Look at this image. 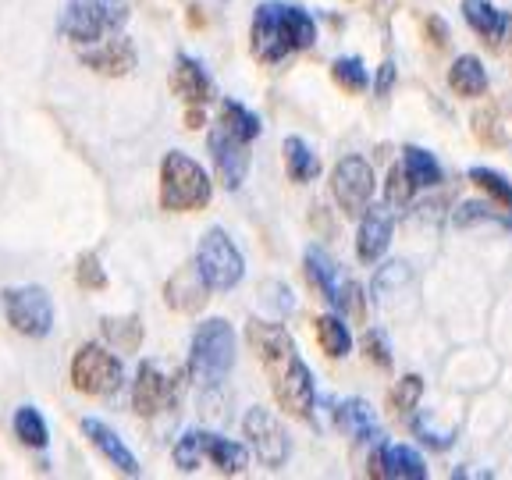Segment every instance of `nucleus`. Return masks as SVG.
Segmentation results:
<instances>
[{"label": "nucleus", "mask_w": 512, "mask_h": 480, "mask_svg": "<svg viewBox=\"0 0 512 480\" xmlns=\"http://www.w3.org/2000/svg\"><path fill=\"white\" fill-rule=\"evenodd\" d=\"M246 338L253 345L256 360L264 363L267 377H271L274 399L288 416H313L317 406V392H313V374L306 360L296 352V342L281 324L274 320H249Z\"/></svg>", "instance_id": "nucleus-1"}, {"label": "nucleus", "mask_w": 512, "mask_h": 480, "mask_svg": "<svg viewBox=\"0 0 512 480\" xmlns=\"http://www.w3.org/2000/svg\"><path fill=\"white\" fill-rule=\"evenodd\" d=\"M313 40H317V22L310 18V11L288 8L278 0H267V4L256 8L253 32H249L256 61L278 64L288 54H296V50H310Z\"/></svg>", "instance_id": "nucleus-2"}, {"label": "nucleus", "mask_w": 512, "mask_h": 480, "mask_svg": "<svg viewBox=\"0 0 512 480\" xmlns=\"http://www.w3.org/2000/svg\"><path fill=\"white\" fill-rule=\"evenodd\" d=\"M235 328L224 317L203 320L192 335L189 352V377L200 388H217L235 367Z\"/></svg>", "instance_id": "nucleus-3"}, {"label": "nucleus", "mask_w": 512, "mask_h": 480, "mask_svg": "<svg viewBox=\"0 0 512 480\" xmlns=\"http://www.w3.org/2000/svg\"><path fill=\"white\" fill-rule=\"evenodd\" d=\"M210 175L185 153L171 150L160 164V207L171 210V214H182V210H203L210 203Z\"/></svg>", "instance_id": "nucleus-4"}, {"label": "nucleus", "mask_w": 512, "mask_h": 480, "mask_svg": "<svg viewBox=\"0 0 512 480\" xmlns=\"http://www.w3.org/2000/svg\"><path fill=\"white\" fill-rule=\"evenodd\" d=\"M125 22V0H68L61 15V32L75 43H100L104 32H118Z\"/></svg>", "instance_id": "nucleus-5"}, {"label": "nucleus", "mask_w": 512, "mask_h": 480, "mask_svg": "<svg viewBox=\"0 0 512 480\" xmlns=\"http://www.w3.org/2000/svg\"><path fill=\"white\" fill-rule=\"evenodd\" d=\"M196 267H200V274L214 292H232L242 281V274H246V260H242V253L235 249V242L228 239L224 228H210L200 239Z\"/></svg>", "instance_id": "nucleus-6"}, {"label": "nucleus", "mask_w": 512, "mask_h": 480, "mask_svg": "<svg viewBox=\"0 0 512 480\" xmlns=\"http://www.w3.org/2000/svg\"><path fill=\"white\" fill-rule=\"evenodd\" d=\"M72 384L82 395H114L125 384V367L114 352H107L104 345H82L72 360Z\"/></svg>", "instance_id": "nucleus-7"}, {"label": "nucleus", "mask_w": 512, "mask_h": 480, "mask_svg": "<svg viewBox=\"0 0 512 480\" xmlns=\"http://www.w3.org/2000/svg\"><path fill=\"white\" fill-rule=\"evenodd\" d=\"M4 313L11 328L25 338H43L54 328V303L40 285L4 288Z\"/></svg>", "instance_id": "nucleus-8"}, {"label": "nucleus", "mask_w": 512, "mask_h": 480, "mask_svg": "<svg viewBox=\"0 0 512 480\" xmlns=\"http://www.w3.org/2000/svg\"><path fill=\"white\" fill-rule=\"evenodd\" d=\"M242 431H246L249 445H253L256 459L271 470H281L292 456V441H288V431L278 416L264 406H253L246 416H242Z\"/></svg>", "instance_id": "nucleus-9"}, {"label": "nucleus", "mask_w": 512, "mask_h": 480, "mask_svg": "<svg viewBox=\"0 0 512 480\" xmlns=\"http://www.w3.org/2000/svg\"><path fill=\"white\" fill-rule=\"evenodd\" d=\"M374 171L363 157H342L331 171V192H335L342 214L356 217L367 210L370 196H374Z\"/></svg>", "instance_id": "nucleus-10"}, {"label": "nucleus", "mask_w": 512, "mask_h": 480, "mask_svg": "<svg viewBox=\"0 0 512 480\" xmlns=\"http://www.w3.org/2000/svg\"><path fill=\"white\" fill-rule=\"evenodd\" d=\"M207 150H210V157H214V171L224 182V189H239L242 178H246V171H249L246 143L235 139V136H228V132L217 125L207 136Z\"/></svg>", "instance_id": "nucleus-11"}, {"label": "nucleus", "mask_w": 512, "mask_h": 480, "mask_svg": "<svg viewBox=\"0 0 512 480\" xmlns=\"http://www.w3.org/2000/svg\"><path fill=\"white\" fill-rule=\"evenodd\" d=\"M370 477H388V480H424L427 463L420 452L409 445H377L370 456Z\"/></svg>", "instance_id": "nucleus-12"}, {"label": "nucleus", "mask_w": 512, "mask_h": 480, "mask_svg": "<svg viewBox=\"0 0 512 480\" xmlns=\"http://www.w3.org/2000/svg\"><path fill=\"white\" fill-rule=\"evenodd\" d=\"M363 221H360V235H356V253H360L363 264H377L384 256V249L392 246V232H395V221H392V210L377 203V207L363 210Z\"/></svg>", "instance_id": "nucleus-13"}, {"label": "nucleus", "mask_w": 512, "mask_h": 480, "mask_svg": "<svg viewBox=\"0 0 512 480\" xmlns=\"http://www.w3.org/2000/svg\"><path fill=\"white\" fill-rule=\"evenodd\" d=\"M175 402V384L164 377L157 363L146 360L136 374V388H132V406L139 416H157Z\"/></svg>", "instance_id": "nucleus-14"}, {"label": "nucleus", "mask_w": 512, "mask_h": 480, "mask_svg": "<svg viewBox=\"0 0 512 480\" xmlns=\"http://www.w3.org/2000/svg\"><path fill=\"white\" fill-rule=\"evenodd\" d=\"M164 299H168V306L175 313H200L210 299V285L200 274V267L196 264L178 267L168 278V285H164Z\"/></svg>", "instance_id": "nucleus-15"}, {"label": "nucleus", "mask_w": 512, "mask_h": 480, "mask_svg": "<svg viewBox=\"0 0 512 480\" xmlns=\"http://www.w3.org/2000/svg\"><path fill=\"white\" fill-rule=\"evenodd\" d=\"M171 89L182 96L189 107H203L214 100V82H210L207 68L196 57H175V72H171Z\"/></svg>", "instance_id": "nucleus-16"}, {"label": "nucleus", "mask_w": 512, "mask_h": 480, "mask_svg": "<svg viewBox=\"0 0 512 480\" xmlns=\"http://www.w3.org/2000/svg\"><path fill=\"white\" fill-rule=\"evenodd\" d=\"M82 434H86L89 441H93V448H100V456L107 459V463L114 466V470H121V473H128V477H139V463H136V456L128 452V445L118 438V434L111 431L107 424H100V420H82Z\"/></svg>", "instance_id": "nucleus-17"}, {"label": "nucleus", "mask_w": 512, "mask_h": 480, "mask_svg": "<svg viewBox=\"0 0 512 480\" xmlns=\"http://www.w3.org/2000/svg\"><path fill=\"white\" fill-rule=\"evenodd\" d=\"M136 47L128 40H107L96 50H82V64L100 75H128L136 68Z\"/></svg>", "instance_id": "nucleus-18"}, {"label": "nucleus", "mask_w": 512, "mask_h": 480, "mask_svg": "<svg viewBox=\"0 0 512 480\" xmlns=\"http://www.w3.org/2000/svg\"><path fill=\"white\" fill-rule=\"evenodd\" d=\"M335 424L356 441H381L377 416H374V409H370V402H363V399H342L338 402Z\"/></svg>", "instance_id": "nucleus-19"}, {"label": "nucleus", "mask_w": 512, "mask_h": 480, "mask_svg": "<svg viewBox=\"0 0 512 480\" xmlns=\"http://www.w3.org/2000/svg\"><path fill=\"white\" fill-rule=\"evenodd\" d=\"M463 18L491 47H498V40H505V32H509V15L498 11L491 0H463Z\"/></svg>", "instance_id": "nucleus-20"}, {"label": "nucleus", "mask_w": 512, "mask_h": 480, "mask_svg": "<svg viewBox=\"0 0 512 480\" xmlns=\"http://www.w3.org/2000/svg\"><path fill=\"white\" fill-rule=\"evenodd\" d=\"M200 441H203V456L224 473V477H235V473L246 470V448L232 438H221V434H207L200 431Z\"/></svg>", "instance_id": "nucleus-21"}, {"label": "nucleus", "mask_w": 512, "mask_h": 480, "mask_svg": "<svg viewBox=\"0 0 512 480\" xmlns=\"http://www.w3.org/2000/svg\"><path fill=\"white\" fill-rule=\"evenodd\" d=\"M448 86L456 89L459 96H484L488 93V72H484L480 57H473V54L456 57V64L448 68Z\"/></svg>", "instance_id": "nucleus-22"}, {"label": "nucleus", "mask_w": 512, "mask_h": 480, "mask_svg": "<svg viewBox=\"0 0 512 480\" xmlns=\"http://www.w3.org/2000/svg\"><path fill=\"white\" fill-rule=\"evenodd\" d=\"M281 150H285V171L292 182H313L320 175V160L299 136H288Z\"/></svg>", "instance_id": "nucleus-23"}, {"label": "nucleus", "mask_w": 512, "mask_h": 480, "mask_svg": "<svg viewBox=\"0 0 512 480\" xmlns=\"http://www.w3.org/2000/svg\"><path fill=\"white\" fill-rule=\"evenodd\" d=\"M221 128L228 136L242 139V143H253L260 136V118H256L249 107H242L239 100H224L221 104Z\"/></svg>", "instance_id": "nucleus-24"}, {"label": "nucleus", "mask_w": 512, "mask_h": 480, "mask_svg": "<svg viewBox=\"0 0 512 480\" xmlns=\"http://www.w3.org/2000/svg\"><path fill=\"white\" fill-rule=\"evenodd\" d=\"M402 168H406V175L413 178V185H424V189H431V185L441 182V164L434 160V153L424 150V146H406V150H402Z\"/></svg>", "instance_id": "nucleus-25"}, {"label": "nucleus", "mask_w": 512, "mask_h": 480, "mask_svg": "<svg viewBox=\"0 0 512 480\" xmlns=\"http://www.w3.org/2000/svg\"><path fill=\"white\" fill-rule=\"evenodd\" d=\"M317 338H320V345H324V352H328L331 360H342V356H349L352 352V335H349V328H345V320L338 317V313H324V317L317 320Z\"/></svg>", "instance_id": "nucleus-26"}, {"label": "nucleus", "mask_w": 512, "mask_h": 480, "mask_svg": "<svg viewBox=\"0 0 512 480\" xmlns=\"http://www.w3.org/2000/svg\"><path fill=\"white\" fill-rule=\"evenodd\" d=\"M104 335L111 338L118 349L136 352L143 345V320L139 317H104Z\"/></svg>", "instance_id": "nucleus-27"}, {"label": "nucleus", "mask_w": 512, "mask_h": 480, "mask_svg": "<svg viewBox=\"0 0 512 480\" xmlns=\"http://www.w3.org/2000/svg\"><path fill=\"white\" fill-rule=\"evenodd\" d=\"M15 434L25 441V445H32V448H47V441H50L47 420H43L36 406H22V409H18V413H15Z\"/></svg>", "instance_id": "nucleus-28"}, {"label": "nucleus", "mask_w": 512, "mask_h": 480, "mask_svg": "<svg viewBox=\"0 0 512 480\" xmlns=\"http://www.w3.org/2000/svg\"><path fill=\"white\" fill-rule=\"evenodd\" d=\"M331 79H335L345 93H363V89L370 86V75L360 57H338V61L331 64Z\"/></svg>", "instance_id": "nucleus-29"}, {"label": "nucleus", "mask_w": 512, "mask_h": 480, "mask_svg": "<svg viewBox=\"0 0 512 480\" xmlns=\"http://www.w3.org/2000/svg\"><path fill=\"white\" fill-rule=\"evenodd\" d=\"M470 182L480 185L502 210H512V182L491 168H470Z\"/></svg>", "instance_id": "nucleus-30"}, {"label": "nucleus", "mask_w": 512, "mask_h": 480, "mask_svg": "<svg viewBox=\"0 0 512 480\" xmlns=\"http://www.w3.org/2000/svg\"><path fill=\"white\" fill-rule=\"evenodd\" d=\"M452 221H456V228H473V224H484V221H498V224H509V217H502V207H491V203H459V210L452 214Z\"/></svg>", "instance_id": "nucleus-31"}, {"label": "nucleus", "mask_w": 512, "mask_h": 480, "mask_svg": "<svg viewBox=\"0 0 512 480\" xmlns=\"http://www.w3.org/2000/svg\"><path fill=\"white\" fill-rule=\"evenodd\" d=\"M473 136H477L484 146H491V150H505V146H509V136H505L502 118H498L495 111H477V114H473Z\"/></svg>", "instance_id": "nucleus-32"}, {"label": "nucleus", "mask_w": 512, "mask_h": 480, "mask_svg": "<svg viewBox=\"0 0 512 480\" xmlns=\"http://www.w3.org/2000/svg\"><path fill=\"white\" fill-rule=\"evenodd\" d=\"M75 281H79L86 292H100V288H107V271H104V264H100V256L82 253L79 267H75Z\"/></svg>", "instance_id": "nucleus-33"}, {"label": "nucleus", "mask_w": 512, "mask_h": 480, "mask_svg": "<svg viewBox=\"0 0 512 480\" xmlns=\"http://www.w3.org/2000/svg\"><path fill=\"white\" fill-rule=\"evenodd\" d=\"M175 466L182 473H189V470H196L200 466V459H203V441H200V431H185L182 438H178V445H175Z\"/></svg>", "instance_id": "nucleus-34"}, {"label": "nucleus", "mask_w": 512, "mask_h": 480, "mask_svg": "<svg viewBox=\"0 0 512 480\" xmlns=\"http://www.w3.org/2000/svg\"><path fill=\"white\" fill-rule=\"evenodd\" d=\"M413 178L406 175V168L402 164H395L392 175H388V182H384V196H388V207H406V203H413Z\"/></svg>", "instance_id": "nucleus-35"}, {"label": "nucleus", "mask_w": 512, "mask_h": 480, "mask_svg": "<svg viewBox=\"0 0 512 480\" xmlns=\"http://www.w3.org/2000/svg\"><path fill=\"white\" fill-rule=\"evenodd\" d=\"M420 395H424V377H420V374H406L392 388V406L399 409V413H409V409L420 402Z\"/></svg>", "instance_id": "nucleus-36"}, {"label": "nucleus", "mask_w": 512, "mask_h": 480, "mask_svg": "<svg viewBox=\"0 0 512 480\" xmlns=\"http://www.w3.org/2000/svg\"><path fill=\"white\" fill-rule=\"evenodd\" d=\"M413 434L420 441H424V445H431V448H452V431H434L431 427V416L427 413H416L413 416Z\"/></svg>", "instance_id": "nucleus-37"}, {"label": "nucleus", "mask_w": 512, "mask_h": 480, "mask_svg": "<svg viewBox=\"0 0 512 480\" xmlns=\"http://www.w3.org/2000/svg\"><path fill=\"white\" fill-rule=\"evenodd\" d=\"M409 281V267L402 264V260H395V264H388L384 271H377V278H374V292L384 299V292H392L395 285H406Z\"/></svg>", "instance_id": "nucleus-38"}, {"label": "nucleus", "mask_w": 512, "mask_h": 480, "mask_svg": "<svg viewBox=\"0 0 512 480\" xmlns=\"http://www.w3.org/2000/svg\"><path fill=\"white\" fill-rule=\"evenodd\" d=\"M363 349H367L370 363L381 370H392V352H388V342H384L381 331H367V338H363Z\"/></svg>", "instance_id": "nucleus-39"}, {"label": "nucleus", "mask_w": 512, "mask_h": 480, "mask_svg": "<svg viewBox=\"0 0 512 480\" xmlns=\"http://www.w3.org/2000/svg\"><path fill=\"white\" fill-rule=\"evenodd\" d=\"M427 40H431V47H448V25L441 22V18H427Z\"/></svg>", "instance_id": "nucleus-40"}, {"label": "nucleus", "mask_w": 512, "mask_h": 480, "mask_svg": "<svg viewBox=\"0 0 512 480\" xmlns=\"http://www.w3.org/2000/svg\"><path fill=\"white\" fill-rule=\"evenodd\" d=\"M395 86V64L392 61H384L381 64V72H377V96H388Z\"/></svg>", "instance_id": "nucleus-41"}, {"label": "nucleus", "mask_w": 512, "mask_h": 480, "mask_svg": "<svg viewBox=\"0 0 512 480\" xmlns=\"http://www.w3.org/2000/svg\"><path fill=\"white\" fill-rule=\"evenodd\" d=\"M185 125L200 128L203 125V107H189V114H185Z\"/></svg>", "instance_id": "nucleus-42"}]
</instances>
